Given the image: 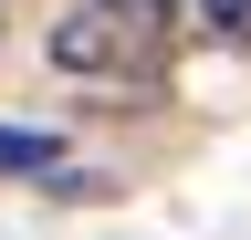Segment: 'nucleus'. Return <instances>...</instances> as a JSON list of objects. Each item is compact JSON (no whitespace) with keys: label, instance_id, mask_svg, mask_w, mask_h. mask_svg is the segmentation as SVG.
Listing matches in <instances>:
<instances>
[{"label":"nucleus","instance_id":"nucleus-3","mask_svg":"<svg viewBox=\"0 0 251 240\" xmlns=\"http://www.w3.org/2000/svg\"><path fill=\"white\" fill-rule=\"evenodd\" d=\"M199 21H209V42H251V0H199Z\"/></svg>","mask_w":251,"mask_h":240},{"label":"nucleus","instance_id":"nucleus-2","mask_svg":"<svg viewBox=\"0 0 251 240\" xmlns=\"http://www.w3.org/2000/svg\"><path fill=\"white\" fill-rule=\"evenodd\" d=\"M52 167V136H31V126H0V177H42Z\"/></svg>","mask_w":251,"mask_h":240},{"label":"nucleus","instance_id":"nucleus-1","mask_svg":"<svg viewBox=\"0 0 251 240\" xmlns=\"http://www.w3.org/2000/svg\"><path fill=\"white\" fill-rule=\"evenodd\" d=\"M42 52L74 84H157L178 63V0H74Z\"/></svg>","mask_w":251,"mask_h":240}]
</instances>
